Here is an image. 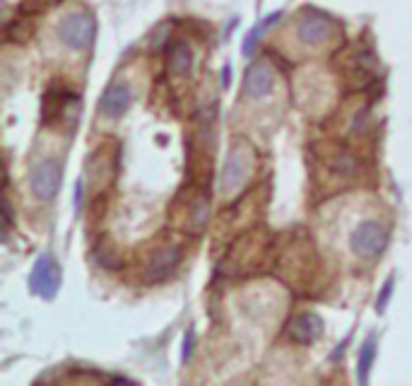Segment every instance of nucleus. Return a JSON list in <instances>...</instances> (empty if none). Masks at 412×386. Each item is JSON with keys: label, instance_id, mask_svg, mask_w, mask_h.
I'll use <instances>...</instances> for the list:
<instances>
[{"label": "nucleus", "instance_id": "f257e3e1", "mask_svg": "<svg viewBox=\"0 0 412 386\" xmlns=\"http://www.w3.org/2000/svg\"><path fill=\"white\" fill-rule=\"evenodd\" d=\"M253 162V148L244 138H239L237 143L229 148L227 162H224L222 177H219V193L232 195L237 189L244 186V182L248 179Z\"/></svg>", "mask_w": 412, "mask_h": 386}, {"label": "nucleus", "instance_id": "f03ea898", "mask_svg": "<svg viewBox=\"0 0 412 386\" xmlns=\"http://www.w3.org/2000/svg\"><path fill=\"white\" fill-rule=\"evenodd\" d=\"M56 37L61 39L63 46L72 51H90L97 39V19L90 12H72L61 19Z\"/></svg>", "mask_w": 412, "mask_h": 386}, {"label": "nucleus", "instance_id": "7ed1b4c3", "mask_svg": "<svg viewBox=\"0 0 412 386\" xmlns=\"http://www.w3.org/2000/svg\"><path fill=\"white\" fill-rule=\"evenodd\" d=\"M389 247V229L376 220H366V222L357 224L355 232L350 234V249L357 258L364 261H376Z\"/></svg>", "mask_w": 412, "mask_h": 386}, {"label": "nucleus", "instance_id": "20e7f679", "mask_svg": "<svg viewBox=\"0 0 412 386\" xmlns=\"http://www.w3.org/2000/svg\"><path fill=\"white\" fill-rule=\"evenodd\" d=\"M63 169L58 164V160H39L32 164L29 169V189H32L34 198L41 200V203H51L56 198V193L61 191V179H63Z\"/></svg>", "mask_w": 412, "mask_h": 386}, {"label": "nucleus", "instance_id": "39448f33", "mask_svg": "<svg viewBox=\"0 0 412 386\" xmlns=\"http://www.w3.org/2000/svg\"><path fill=\"white\" fill-rule=\"evenodd\" d=\"M337 34H340V27H337L335 19L326 17V15L321 12H306L297 22V39L304 46H311V48L326 46Z\"/></svg>", "mask_w": 412, "mask_h": 386}, {"label": "nucleus", "instance_id": "423d86ee", "mask_svg": "<svg viewBox=\"0 0 412 386\" xmlns=\"http://www.w3.org/2000/svg\"><path fill=\"white\" fill-rule=\"evenodd\" d=\"M181 261V249L176 244H161L155 251H150L142 261V280L145 282H161L171 276L176 263Z\"/></svg>", "mask_w": 412, "mask_h": 386}, {"label": "nucleus", "instance_id": "0eeeda50", "mask_svg": "<svg viewBox=\"0 0 412 386\" xmlns=\"http://www.w3.org/2000/svg\"><path fill=\"white\" fill-rule=\"evenodd\" d=\"M61 285V266L53 261L48 253L39 256V261L34 263L32 278H29V287L34 295H41L43 300H53Z\"/></svg>", "mask_w": 412, "mask_h": 386}, {"label": "nucleus", "instance_id": "6e6552de", "mask_svg": "<svg viewBox=\"0 0 412 386\" xmlns=\"http://www.w3.org/2000/svg\"><path fill=\"white\" fill-rule=\"evenodd\" d=\"M275 87V73L268 63L256 61L253 66H248L246 77H244V92L251 99H263L273 92Z\"/></svg>", "mask_w": 412, "mask_h": 386}, {"label": "nucleus", "instance_id": "1a4fd4ad", "mask_svg": "<svg viewBox=\"0 0 412 386\" xmlns=\"http://www.w3.org/2000/svg\"><path fill=\"white\" fill-rule=\"evenodd\" d=\"M130 102H133V92L126 82H114V85L106 87V92L99 99V111L106 119H119L126 111L130 109Z\"/></svg>", "mask_w": 412, "mask_h": 386}, {"label": "nucleus", "instance_id": "9d476101", "mask_svg": "<svg viewBox=\"0 0 412 386\" xmlns=\"http://www.w3.org/2000/svg\"><path fill=\"white\" fill-rule=\"evenodd\" d=\"M321 331H323V321H321V316L313 314V311H306V314L294 316V319L289 321V326H287V336L299 345L313 343V340L321 336Z\"/></svg>", "mask_w": 412, "mask_h": 386}, {"label": "nucleus", "instance_id": "9b49d317", "mask_svg": "<svg viewBox=\"0 0 412 386\" xmlns=\"http://www.w3.org/2000/svg\"><path fill=\"white\" fill-rule=\"evenodd\" d=\"M166 63H169V73L176 77H184L190 73V68H193V51H190V46L186 41H174L169 46V58H166Z\"/></svg>", "mask_w": 412, "mask_h": 386}, {"label": "nucleus", "instance_id": "f8f14e48", "mask_svg": "<svg viewBox=\"0 0 412 386\" xmlns=\"http://www.w3.org/2000/svg\"><path fill=\"white\" fill-rule=\"evenodd\" d=\"M279 17H282V12H279V10H275V12H273V15H268V17L263 19V22L258 24V27H253V32H248V37L244 39V46H242L244 56H251L253 48H256V44L261 41L263 32H266V29H271L273 24H277V19H279Z\"/></svg>", "mask_w": 412, "mask_h": 386}, {"label": "nucleus", "instance_id": "ddd939ff", "mask_svg": "<svg viewBox=\"0 0 412 386\" xmlns=\"http://www.w3.org/2000/svg\"><path fill=\"white\" fill-rule=\"evenodd\" d=\"M374 358H376V340L369 338L364 343V348H362L360 353V365H357V377H360V382L364 384L366 379H369V372H371V365H374Z\"/></svg>", "mask_w": 412, "mask_h": 386}, {"label": "nucleus", "instance_id": "4468645a", "mask_svg": "<svg viewBox=\"0 0 412 386\" xmlns=\"http://www.w3.org/2000/svg\"><path fill=\"white\" fill-rule=\"evenodd\" d=\"M97 263L104 266L106 271H114L119 268V253L114 247H97Z\"/></svg>", "mask_w": 412, "mask_h": 386}, {"label": "nucleus", "instance_id": "2eb2a0df", "mask_svg": "<svg viewBox=\"0 0 412 386\" xmlns=\"http://www.w3.org/2000/svg\"><path fill=\"white\" fill-rule=\"evenodd\" d=\"M61 3V0H24L22 8H19V12H27V15H37V12H43L46 8H51V5Z\"/></svg>", "mask_w": 412, "mask_h": 386}, {"label": "nucleus", "instance_id": "dca6fc26", "mask_svg": "<svg viewBox=\"0 0 412 386\" xmlns=\"http://www.w3.org/2000/svg\"><path fill=\"white\" fill-rule=\"evenodd\" d=\"M391 292H393V278H391V280L386 282V285H384V290H381V295H379V300H376V311H379V314H384L386 305H389V297H391Z\"/></svg>", "mask_w": 412, "mask_h": 386}, {"label": "nucleus", "instance_id": "f3484780", "mask_svg": "<svg viewBox=\"0 0 412 386\" xmlns=\"http://www.w3.org/2000/svg\"><path fill=\"white\" fill-rule=\"evenodd\" d=\"M193 345H195V334L193 331H188V334L184 336V353H181V360L186 363H190V355H193Z\"/></svg>", "mask_w": 412, "mask_h": 386}, {"label": "nucleus", "instance_id": "a211bd4d", "mask_svg": "<svg viewBox=\"0 0 412 386\" xmlns=\"http://www.w3.org/2000/svg\"><path fill=\"white\" fill-rule=\"evenodd\" d=\"M75 208H77V210L82 208V182L75 186Z\"/></svg>", "mask_w": 412, "mask_h": 386}]
</instances>
